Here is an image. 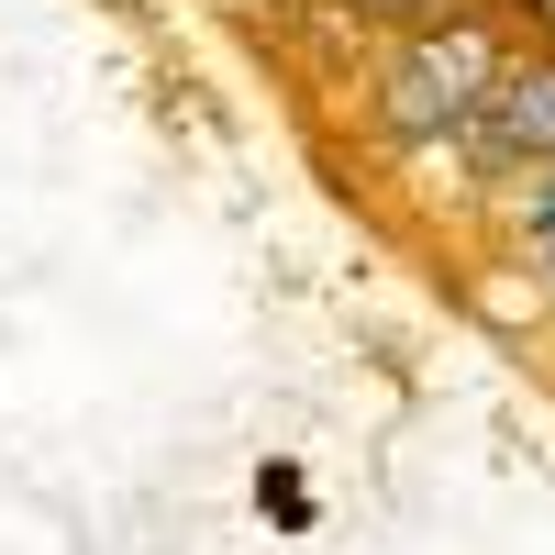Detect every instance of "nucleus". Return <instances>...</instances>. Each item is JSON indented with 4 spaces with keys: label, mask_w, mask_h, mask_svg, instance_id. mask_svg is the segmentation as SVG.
Returning <instances> with one entry per match:
<instances>
[{
    "label": "nucleus",
    "mask_w": 555,
    "mask_h": 555,
    "mask_svg": "<svg viewBox=\"0 0 555 555\" xmlns=\"http://www.w3.org/2000/svg\"><path fill=\"white\" fill-rule=\"evenodd\" d=\"M500 67H512V44H500L478 12H444V23H411L389 44V67L366 78V122L389 133L400 156H434V145H467Z\"/></svg>",
    "instance_id": "obj_1"
},
{
    "label": "nucleus",
    "mask_w": 555,
    "mask_h": 555,
    "mask_svg": "<svg viewBox=\"0 0 555 555\" xmlns=\"http://www.w3.org/2000/svg\"><path fill=\"white\" fill-rule=\"evenodd\" d=\"M467 156H489V167H544L555 156V44H512V67H500Z\"/></svg>",
    "instance_id": "obj_2"
},
{
    "label": "nucleus",
    "mask_w": 555,
    "mask_h": 555,
    "mask_svg": "<svg viewBox=\"0 0 555 555\" xmlns=\"http://www.w3.org/2000/svg\"><path fill=\"white\" fill-rule=\"evenodd\" d=\"M533 267H544V289H555V234H533Z\"/></svg>",
    "instance_id": "obj_5"
},
{
    "label": "nucleus",
    "mask_w": 555,
    "mask_h": 555,
    "mask_svg": "<svg viewBox=\"0 0 555 555\" xmlns=\"http://www.w3.org/2000/svg\"><path fill=\"white\" fill-rule=\"evenodd\" d=\"M334 12H356V23H389V34H411V23H444L455 0H334Z\"/></svg>",
    "instance_id": "obj_3"
},
{
    "label": "nucleus",
    "mask_w": 555,
    "mask_h": 555,
    "mask_svg": "<svg viewBox=\"0 0 555 555\" xmlns=\"http://www.w3.org/2000/svg\"><path fill=\"white\" fill-rule=\"evenodd\" d=\"M522 222H533V234H555V156L522 178Z\"/></svg>",
    "instance_id": "obj_4"
}]
</instances>
